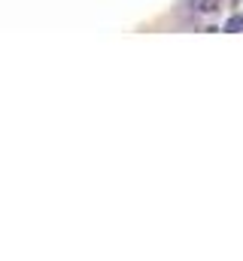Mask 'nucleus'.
Wrapping results in <instances>:
<instances>
[{
    "label": "nucleus",
    "mask_w": 243,
    "mask_h": 261,
    "mask_svg": "<svg viewBox=\"0 0 243 261\" xmlns=\"http://www.w3.org/2000/svg\"><path fill=\"white\" fill-rule=\"evenodd\" d=\"M240 28H243V15H231V18L225 21V31H228V34H237Z\"/></svg>",
    "instance_id": "1"
},
{
    "label": "nucleus",
    "mask_w": 243,
    "mask_h": 261,
    "mask_svg": "<svg viewBox=\"0 0 243 261\" xmlns=\"http://www.w3.org/2000/svg\"><path fill=\"white\" fill-rule=\"evenodd\" d=\"M219 9V0H201V12H216Z\"/></svg>",
    "instance_id": "2"
}]
</instances>
